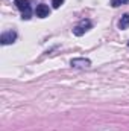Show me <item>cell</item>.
Instances as JSON below:
<instances>
[{"label": "cell", "instance_id": "5", "mask_svg": "<svg viewBox=\"0 0 129 131\" xmlns=\"http://www.w3.org/2000/svg\"><path fill=\"white\" fill-rule=\"evenodd\" d=\"M129 28V14H125L120 20H119V29L120 31H125Z\"/></svg>", "mask_w": 129, "mask_h": 131}, {"label": "cell", "instance_id": "6", "mask_svg": "<svg viewBox=\"0 0 129 131\" xmlns=\"http://www.w3.org/2000/svg\"><path fill=\"white\" fill-rule=\"evenodd\" d=\"M14 3H15V6H17L21 12L26 11L28 8H31V6H29V0H15Z\"/></svg>", "mask_w": 129, "mask_h": 131}, {"label": "cell", "instance_id": "1", "mask_svg": "<svg viewBox=\"0 0 129 131\" xmlns=\"http://www.w3.org/2000/svg\"><path fill=\"white\" fill-rule=\"evenodd\" d=\"M91 28H93L91 20H82L78 26L73 28V34H74L76 37H81V35H84V34L87 32L88 29H91Z\"/></svg>", "mask_w": 129, "mask_h": 131}, {"label": "cell", "instance_id": "9", "mask_svg": "<svg viewBox=\"0 0 129 131\" xmlns=\"http://www.w3.org/2000/svg\"><path fill=\"white\" fill-rule=\"evenodd\" d=\"M62 3H64V0H52V5H53V8H55V9H58Z\"/></svg>", "mask_w": 129, "mask_h": 131}, {"label": "cell", "instance_id": "3", "mask_svg": "<svg viewBox=\"0 0 129 131\" xmlns=\"http://www.w3.org/2000/svg\"><path fill=\"white\" fill-rule=\"evenodd\" d=\"M15 40H17V32H15V31L3 32V34H2V37H0V41H2V44H3V46H6V44H12Z\"/></svg>", "mask_w": 129, "mask_h": 131}, {"label": "cell", "instance_id": "2", "mask_svg": "<svg viewBox=\"0 0 129 131\" xmlns=\"http://www.w3.org/2000/svg\"><path fill=\"white\" fill-rule=\"evenodd\" d=\"M70 66L74 67V69H87L91 66V60L88 58H73L70 61Z\"/></svg>", "mask_w": 129, "mask_h": 131}, {"label": "cell", "instance_id": "8", "mask_svg": "<svg viewBox=\"0 0 129 131\" xmlns=\"http://www.w3.org/2000/svg\"><path fill=\"white\" fill-rule=\"evenodd\" d=\"M123 2H126V0H111V2H109V5H111L112 8H117V6H120Z\"/></svg>", "mask_w": 129, "mask_h": 131}, {"label": "cell", "instance_id": "10", "mask_svg": "<svg viewBox=\"0 0 129 131\" xmlns=\"http://www.w3.org/2000/svg\"><path fill=\"white\" fill-rule=\"evenodd\" d=\"M128 46H129V43H128Z\"/></svg>", "mask_w": 129, "mask_h": 131}, {"label": "cell", "instance_id": "7", "mask_svg": "<svg viewBox=\"0 0 129 131\" xmlns=\"http://www.w3.org/2000/svg\"><path fill=\"white\" fill-rule=\"evenodd\" d=\"M31 15H32L31 8H28L26 11H23V12H21V18H23V20H29V18H31Z\"/></svg>", "mask_w": 129, "mask_h": 131}, {"label": "cell", "instance_id": "4", "mask_svg": "<svg viewBox=\"0 0 129 131\" xmlns=\"http://www.w3.org/2000/svg\"><path fill=\"white\" fill-rule=\"evenodd\" d=\"M35 14H36V17H40V18H46V17H49L50 9H49V6H47V5L41 3V5H38V6H36Z\"/></svg>", "mask_w": 129, "mask_h": 131}]
</instances>
